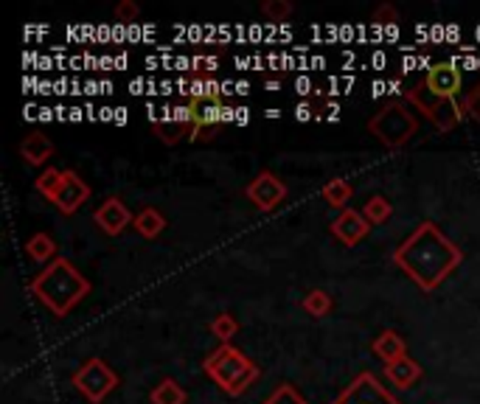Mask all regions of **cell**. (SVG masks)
<instances>
[{"label":"cell","instance_id":"cell-23","mask_svg":"<svg viewBox=\"0 0 480 404\" xmlns=\"http://www.w3.org/2000/svg\"><path fill=\"white\" fill-rule=\"evenodd\" d=\"M438 102H441V99H438V95L433 93V87H430L425 79H421L413 90H408V104H416V107H418L421 112H425V115H427V112H430Z\"/></svg>","mask_w":480,"mask_h":404},{"label":"cell","instance_id":"cell-8","mask_svg":"<svg viewBox=\"0 0 480 404\" xmlns=\"http://www.w3.org/2000/svg\"><path fill=\"white\" fill-rule=\"evenodd\" d=\"M87 200H90V186L82 180L79 171L68 169L65 177H62V186L56 188V194L51 197V202L56 205V210H60V214L73 217L76 210H79Z\"/></svg>","mask_w":480,"mask_h":404},{"label":"cell","instance_id":"cell-19","mask_svg":"<svg viewBox=\"0 0 480 404\" xmlns=\"http://www.w3.org/2000/svg\"><path fill=\"white\" fill-rule=\"evenodd\" d=\"M320 194H323V200L329 202L332 208L345 210V208H349V202H352V197H354V186H352L349 180L337 177V180H329V183H326Z\"/></svg>","mask_w":480,"mask_h":404},{"label":"cell","instance_id":"cell-1","mask_svg":"<svg viewBox=\"0 0 480 404\" xmlns=\"http://www.w3.org/2000/svg\"><path fill=\"white\" fill-rule=\"evenodd\" d=\"M393 264L405 273L421 293H435L464 261L460 250L450 236L441 234L435 222H421L393 253Z\"/></svg>","mask_w":480,"mask_h":404},{"label":"cell","instance_id":"cell-25","mask_svg":"<svg viewBox=\"0 0 480 404\" xmlns=\"http://www.w3.org/2000/svg\"><path fill=\"white\" fill-rule=\"evenodd\" d=\"M261 404H310V401H306L301 393H298V388H293V384H278V388L270 393V396H267Z\"/></svg>","mask_w":480,"mask_h":404},{"label":"cell","instance_id":"cell-18","mask_svg":"<svg viewBox=\"0 0 480 404\" xmlns=\"http://www.w3.org/2000/svg\"><path fill=\"white\" fill-rule=\"evenodd\" d=\"M149 401L152 404H186L188 401V393L180 388V384L175 379H161L155 388H152L149 393Z\"/></svg>","mask_w":480,"mask_h":404},{"label":"cell","instance_id":"cell-17","mask_svg":"<svg viewBox=\"0 0 480 404\" xmlns=\"http://www.w3.org/2000/svg\"><path fill=\"white\" fill-rule=\"evenodd\" d=\"M56 242L48 236V234H34L29 242H26V253H29V259L31 261H37V264H51V261H56L60 256H56Z\"/></svg>","mask_w":480,"mask_h":404},{"label":"cell","instance_id":"cell-13","mask_svg":"<svg viewBox=\"0 0 480 404\" xmlns=\"http://www.w3.org/2000/svg\"><path fill=\"white\" fill-rule=\"evenodd\" d=\"M371 351L385 365H391L401 357H408V340L401 337L396 329H382L371 342Z\"/></svg>","mask_w":480,"mask_h":404},{"label":"cell","instance_id":"cell-28","mask_svg":"<svg viewBox=\"0 0 480 404\" xmlns=\"http://www.w3.org/2000/svg\"><path fill=\"white\" fill-rule=\"evenodd\" d=\"M112 14H115V21H119V23H136L141 17V6L136 4V0H121Z\"/></svg>","mask_w":480,"mask_h":404},{"label":"cell","instance_id":"cell-3","mask_svg":"<svg viewBox=\"0 0 480 404\" xmlns=\"http://www.w3.org/2000/svg\"><path fill=\"white\" fill-rule=\"evenodd\" d=\"M203 371L214 379L217 388L225 391L228 396H242L259 379V365L253 359H247V354L230 342L219 345L217 351H211L203 359Z\"/></svg>","mask_w":480,"mask_h":404},{"label":"cell","instance_id":"cell-10","mask_svg":"<svg viewBox=\"0 0 480 404\" xmlns=\"http://www.w3.org/2000/svg\"><path fill=\"white\" fill-rule=\"evenodd\" d=\"M329 230H332V236H335L340 244L357 247L362 239L371 234V225H368L366 217H362V210L345 208V210H340V214H337V219L329 225Z\"/></svg>","mask_w":480,"mask_h":404},{"label":"cell","instance_id":"cell-20","mask_svg":"<svg viewBox=\"0 0 480 404\" xmlns=\"http://www.w3.org/2000/svg\"><path fill=\"white\" fill-rule=\"evenodd\" d=\"M362 217L368 219V225L371 227H377V225H385L391 217H393V202L388 200V197H368V202L362 205Z\"/></svg>","mask_w":480,"mask_h":404},{"label":"cell","instance_id":"cell-30","mask_svg":"<svg viewBox=\"0 0 480 404\" xmlns=\"http://www.w3.org/2000/svg\"><path fill=\"white\" fill-rule=\"evenodd\" d=\"M464 110H467V119L477 121L480 124V82L467 93V99H464Z\"/></svg>","mask_w":480,"mask_h":404},{"label":"cell","instance_id":"cell-27","mask_svg":"<svg viewBox=\"0 0 480 404\" xmlns=\"http://www.w3.org/2000/svg\"><path fill=\"white\" fill-rule=\"evenodd\" d=\"M293 4L290 0H264L261 4V14L264 17H270V21H276V23H281V21H286V17H293Z\"/></svg>","mask_w":480,"mask_h":404},{"label":"cell","instance_id":"cell-16","mask_svg":"<svg viewBox=\"0 0 480 404\" xmlns=\"http://www.w3.org/2000/svg\"><path fill=\"white\" fill-rule=\"evenodd\" d=\"M132 225H136V230L144 236V239H158L163 230H166V217L161 214L158 208H152V205H144L136 219H132Z\"/></svg>","mask_w":480,"mask_h":404},{"label":"cell","instance_id":"cell-11","mask_svg":"<svg viewBox=\"0 0 480 404\" xmlns=\"http://www.w3.org/2000/svg\"><path fill=\"white\" fill-rule=\"evenodd\" d=\"M425 82L433 87V93L438 95V99H458L460 85H464V76H460V70L452 62H435L427 70Z\"/></svg>","mask_w":480,"mask_h":404},{"label":"cell","instance_id":"cell-4","mask_svg":"<svg viewBox=\"0 0 480 404\" xmlns=\"http://www.w3.org/2000/svg\"><path fill=\"white\" fill-rule=\"evenodd\" d=\"M368 132L385 149L396 152V149L410 144V138L418 132V121H416V115L410 112L408 102L393 99V102H385L371 115V119H368Z\"/></svg>","mask_w":480,"mask_h":404},{"label":"cell","instance_id":"cell-21","mask_svg":"<svg viewBox=\"0 0 480 404\" xmlns=\"http://www.w3.org/2000/svg\"><path fill=\"white\" fill-rule=\"evenodd\" d=\"M301 306H303V312H306V315H312V317H326V315L332 312L335 301H332V295L326 293V290H310V293L303 295Z\"/></svg>","mask_w":480,"mask_h":404},{"label":"cell","instance_id":"cell-22","mask_svg":"<svg viewBox=\"0 0 480 404\" xmlns=\"http://www.w3.org/2000/svg\"><path fill=\"white\" fill-rule=\"evenodd\" d=\"M236 332H239V320L230 312H222V315H217L214 320H211V334L219 340V345H228L230 340L236 337Z\"/></svg>","mask_w":480,"mask_h":404},{"label":"cell","instance_id":"cell-2","mask_svg":"<svg viewBox=\"0 0 480 404\" xmlns=\"http://www.w3.org/2000/svg\"><path fill=\"white\" fill-rule=\"evenodd\" d=\"M29 290L51 315L65 317L68 312H73L76 306H79L90 295L93 286L68 259L60 256L31 278Z\"/></svg>","mask_w":480,"mask_h":404},{"label":"cell","instance_id":"cell-14","mask_svg":"<svg viewBox=\"0 0 480 404\" xmlns=\"http://www.w3.org/2000/svg\"><path fill=\"white\" fill-rule=\"evenodd\" d=\"M21 158L29 166H46L54 158V144L48 135L43 132H29L26 138L21 141ZM48 169V166H46Z\"/></svg>","mask_w":480,"mask_h":404},{"label":"cell","instance_id":"cell-29","mask_svg":"<svg viewBox=\"0 0 480 404\" xmlns=\"http://www.w3.org/2000/svg\"><path fill=\"white\" fill-rule=\"evenodd\" d=\"M374 23L379 26H396L399 23V9L393 4H382L374 9Z\"/></svg>","mask_w":480,"mask_h":404},{"label":"cell","instance_id":"cell-12","mask_svg":"<svg viewBox=\"0 0 480 404\" xmlns=\"http://www.w3.org/2000/svg\"><path fill=\"white\" fill-rule=\"evenodd\" d=\"M467 119V110L458 99H441L430 112H427V121L438 129V132H452L460 121Z\"/></svg>","mask_w":480,"mask_h":404},{"label":"cell","instance_id":"cell-6","mask_svg":"<svg viewBox=\"0 0 480 404\" xmlns=\"http://www.w3.org/2000/svg\"><path fill=\"white\" fill-rule=\"evenodd\" d=\"M329 404H401L385 384H382L371 371H362L343 388V393Z\"/></svg>","mask_w":480,"mask_h":404},{"label":"cell","instance_id":"cell-26","mask_svg":"<svg viewBox=\"0 0 480 404\" xmlns=\"http://www.w3.org/2000/svg\"><path fill=\"white\" fill-rule=\"evenodd\" d=\"M155 132H158V138L163 141V144H180L183 138H188V129L183 127V124H178L175 119H171V124L169 121H161V124H155Z\"/></svg>","mask_w":480,"mask_h":404},{"label":"cell","instance_id":"cell-24","mask_svg":"<svg viewBox=\"0 0 480 404\" xmlns=\"http://www.w3.org/2000/svg\"><path fill=\"white\" fill-rule=\"evenodd\" d=\"M62 177H65V171H60V169H54V166H48L40 177L34 180V188L40 191V194L51 202V197L56 194V188L62 186Z\"/></svg>","mask_w":480,"mask_h":404},{"label":"cell","instance_id":"cell-9","mask_svg":"<svg viewBox=\"0 0 480 404\" xmlns=\"http://www.w3.org/2000/svg\"><path fill=\"white\" fill-rule=\"evenodd\" d=\"M132 219L136 217L129 214V208L124 205L121 197H107L99 208L93 210V222L99 225V230L107 236H121L124 230L132 225Z\"/></svg>","mask_w":480,"mask_h":404},{"label":"cell","instance_id":"cell-5","mask_svg":"<svg viewBox=\"0 0 480 404\" xmlns=\"http://www.w3.org/2000/svg\"><path fill=\"white\" fill-rule=\"evenodd\" d=\"M70 384L76 388V393H82L90 404H102L119 388V374H115L102 357H90L70 374Z\"/></svg>","mask_w":480,"mask_h":404},{"label":"cell","instance_id":"cell-15","mask_svg":"<svg viewBox=\"0 0 480 404\" xmlns=\"http://www.w3.org/2000/svg\"><path fill=\"white\" fill-rule=\"evenodd\" d=\"M385 379L393 382L396 388H413V384L421 379V365L413 357H401L391 365H385Z\"/></svg>","mask_w":480,"mask_h":404},{"label":"cell","instance_id":"cell-7","mask_svg":"<svg viewBox=\"0 0 480 404\" xmlns=\"http://www.w3.org/2000/svg\"><path fill=\"white\" fill-rule=\"evenodd\" d=\"M244 197L259 210H264V214H270L273 208H278L286 200V186L278 175H273V171H259V175L247 183Z\"/></svg>","mask_w":480,"mask_h":404}]
</instances>
